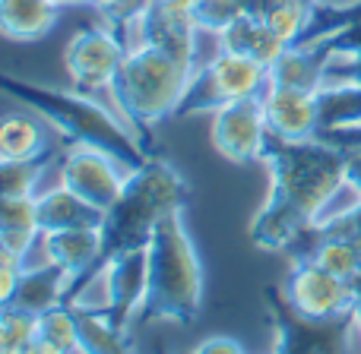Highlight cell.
I'll list each match as a JSON object with an SVG mask.
<instances>
[{
    "label": "cell",
    "mask_w": 361,
    "mask_h": 354,
    "mask_svg": "<svg viewBox=\"0 0 361 354\" xmlns=\"http://www.w3.org/2000/svg\"><path fill=\"white\" fill-rule=\"evenodd\" d=\"M57 6H63V4H86V0H54Z\"/></svg>",
    "instance_id": "cell-39"
},
{
    "label": "cell",
    "mask_w": 361,
    "mask_h": 354,
    "mask_svg": "<svg viewBox=\"0 0 361 354\" xmlns=\"http://www.w3.org/2000/svg\"><path fill=\"white\" fill-rule=\"evenodd\" d=\"M42 241L38 228V199L32 196H4L0 199V247L16 256H29V250Z\"/></svg>",
    "instance_id": "cell-21"
},
{
    "label": "cell",
    "mask_w": 361,
    "mask_h": 354,
    "mask_svg": "<svg viewBox=\"0 0 361 354\" xmlns=\"http://www.w3.org/2000/svg\"><path fill=\"white\" fill-rule=\"evenodd\" d=\"M23 272H25V260H23V256H16V253H10V250L0 247V301H4V304H10V301H13Z\"/></svg>",
    "instance_id": "cell-31"
},
{
    "label": "cell",
    "mask_w": 361,
    "mask_h": 354,
    "mask_svg": "<svg viewBox=\"0 0 361 354\" xmlns=\"http://www.w3.org/2000/svg\"><path fill=\"white\" fill-rule=\"evenodd\" d=\"M219 48L238 51V54H247V57L260 61L263 67L269 70L282 54H286L288 44L282 42V38L276 35L267 23H263V19L250 16V13H241V16H238L235 23H231L228 29L219 35Z\"/></svg>",
    "instance_id": "cell-18"
},
{
    "label": "cell",
    "mask_w": 361,
    "mask_h": 354,
    "mask_svg": "<svg viewBox=\"0 0 361 354\" xmlns=\"http://www.w3.org/2000/svg\"><path fill=\"white\" fill-rule=\"evenodd\" d=\"M267 313L276 332L273 354H355V336H361L355 310L311 320L286 304L282 288H267Z\"/></svg>",
    "instance_id": "cell-7"
},
{
    "label": "cell",
    "mask_w": 361,
    "mask_h": 354,
    "mask_svg": "<svg viewBox=\"0 0 361 354\" xmlns=\"http://www.w3.org/2000/svg\"><path fill=\"white\" fill-rule=\"evenodd\" d=\"M197 35L200 29L193 23V13L180 10L169 0H149L140 19L133 23V44H152V48L178 57L187 67H197Z\"/></svg>",
    "instance_id": "cell-12"
},
{
    "label": "cell",
    "mask_w": 361,
    "mask_h": 354,
    "mask_svg": "<svg viewBox=\"0 0 361 354\" xmlns=\"http://www.w3.org/2000/svg\"><path fill=\"white\" fill-rule=\"evenodd\" d=\"M51 158H54V152L42 158H25V162H4L0 165V193L4 196H32Z\"/></svg>",
    "instance_id": "cell-29"
},
{
    "label": "cell",
    "mask_w": 361,
    "mask_h": 354,
    "mask_svg": "<svg viewBox=\"0 0 361 354\" xmlns=\"http://www.w3.org/2000/svg\"><path fill=\"white\" fill-rule=\"evenodd\" d=\"M269 86V70L260 61L238 51L219 48L206 67H197L190 76L178 118L187 114H216L219 108L244 99H260Z\"/></svg>",
    "instance_id": "cell-6"
},
{
    "label": "cell",
    "mask_w": 361,
    "mask_h": 354,
    "mask_svg": "<svg viewBox=\"0 0 361 354\" xmlns=\"http://www.w3.org/2000/svg\"><path fill=\"white\" fill-rule=\"evenodd\" d=\"M301 260H314L326 269V272L339 275V279H358L361 275V247L349 241H317Z\"/></svg>",
    "instance_id": "cell-26"
},
{
    "label": "cell",
    "mask_w": 361,
    "mask_h": 354,
    "mask_svg": "<svg viewBox=\"0 0 361 354\" xmlns=\"http://www.w3.org/2000/svg\"><path fill=\"white\" fill-rule=\"evenodd\" d=\"M23 354H67V351L57 348V345H54V342H48V339L35 336V339H32V345H29V348H25Z\"/></svg>",
    "instance_id": "cell-35"
},
{
    "label": "cell",
    "mask_w": 361,
    "mask_h": 354,
    "mask_svg": "<svg viewBox=\"0 0 361 354\" xmlns=\"http://www.w3.org/2000/svg\"><path fill=\"white\" fill-rule=\"evenodd\" d=\"M317 241H349V244H358L361 247V196L352 206H345V209L314 222L311 228L292 244V250H288L292 260H301Z\"/></svg>",
    "instance_id": "cell-24"
},
{
    "label": "cell",
    "mask_w": 361,
    "mask_h": 354,
    "mask_svg": "<svg viewBox=\"0 0 361 354\" xmlns=\"http://www.w3.org/2000/svg\"><path fill=\"white\" fill-rule=\"evenodd\" d=\"M48 120L38 114L13 111L0 124V158L4 162H25V158H42L51 152V137H48Z\"/></svg>",
    "instance_id": "cell-20"
},
{
    "label": "cell",
    "mask_w": 361,
    "mask_h": 354,
    "mask_svg": "<svg viewBox=\"0 0 361 354\" xmlns=\"http://www.w3.org/2000/svg\"><path fill=\"white\" fill-rule=\"evenodd\" d=\"M190 13L200 32H209L219 38L244 13V0H200Z\"/></svg>",
    "instance_id": "cell-30"
},
{
    "label": "cell",
    "mask_w": 361,
    "mask_h": 354,
    "mask_svg": "<svg viewBox=\"0 0 361 354\" xmlns=\"http://www.w3.org/2000/svg\"><path fill=\"white\" fill-rule=\"evenodd\" d=\"M349 152L326 139H269L263 165L269 171L267 203L250 222L254 247L288 253L292 244L324 218L330 199L345 187Z\"/></svg>",
    "instance_id": "cell-1"
},
{
    "label": "cell",
    "mask_w": 361,
    "mask_h": 354,
    "mask_svg": "<svg viewBox=\"0 0 361 354\" xmlns=\"http://www.w3.org/2000/svg\"><path fill=\"white\" fill-rule=\"evenodd\" d=\"M352 288H355V317L361 323V275H358V279H352Z\"/></svg>",
    "instance_id": "cell-37"
},
{
    "label": "cell",
    "mask_w": 361,
    "mask_h": 354,
    "mask_svg": "<svg viewBox=\"0 0 361 354\" xmlns=\"http://www.w3.org/2000/svg\"><path fill=\"white\" fill-rule=\"evenodd\" d=\"M108 285V317L127 329L133 313H143L146 291H149V250H124L105 260L102 266Z\"/></svg>",
    "instance_id": "cell-13"
},
{
    "label": "cell",
    "mask_w": 361,
    "mask_h": 354,
    "mask_svg": "<svg viewBox=\"0 0 361 354\" xmlns=\"http://www.w3.org/2000/svg\"><path fill=\"white\" fill-rule=\"evenodd\" d=\"M190 354H247V351L228 336H212V339H203L200 345H193Z\"/></svg>",
    "instance_id": "cell-33"
},
{
    "label": "cell",
    "mask_w": 361,
    "mask_h": 354,
    "mask_svg": "<svg viewBox=\"0 0 361 354\" xmlns=\"http://www.w3.org/2000/svg\"><path fill=\"white\" fill-rule=\"evenodd\" d=\"M330 80H358L361 82V51L355 54H339L330 63Z\"/></svg>",
    "instance_id": "cell-32"
},
{
    "label": "cell",
    "mask_w": 361,
    "mask_h": 354,
    "mask_svg": "<svg viewBox=\"0 0 361 354\" xmlns=\"http://www.w3.org/2000/svg\"><path fill=\"white\" fill-rule=\"evenodd\" d=\"M317 105H320V133L361 124V82L330 80L317 92Z\"/></svg>",
    "instance_id": "cell-23"
},
{
    "label": "cell",
    "mask_w": 361,
    "mask_h": 354,
    "mask_svg": "<svg viewBox=\"0 0 361 354\" xmlns=\"http://www.w3.org/2000/svg\"><path fill=\"white\" fill-rule=\"evenodd\" d=\"M0 86H4L6 95H13L25 108L42 114L70 143L108 152V156H114L130 171L140 168L152 156V152H146V143L137 137V130L127 127L124 118L111 114L102 101L82 95L80 89L42 86V82H29V80H19V76H4Z\"/></svg>",
    "instance_id": "cell-2"
},
{
    "label": "cell",
    "mask_w": 361,
    "mask_h": 354,
    "mask_svg": "<svg viewBox=\"0 0 361 354\" xmlns=\"http://www.w3.org/2000/svg\"><path fill=\"white\" fill-rule=\"evenodd\" d=\"M169 4H175V6H180V10H193V6L200 4V0H169Z\"/></svg>",
    "instance_id": "cell-38"
},
{
    "label": "cell",
    "mask_w": 361,
    "mask_h": 354,
    "mask_svg": "<svg viewBox=\"0 0 361 354\" xmlns=\"http://www.w3.org/2000/svg\"><path fill=\"white\" fill-rule=\"evenodd\" d=\"M38 336L54 342L67 354H80V317L70 304H57L38 317Z\"/></svg>",
    "instance_id": "cell-27"
},
{
    "label": "cell",
    "mask_w": 361,
    "mask_h": 354,
    "mask_svg": "<svg viewBox=\"0 0 361 354\" xmlns=\"http://www.w3.org/2000/svg\"><path fill=\"white\" fill-rule=\"evenodd\" d=\"M260 101H263V114H267L269 137H276V139H314L320 133L317 92L267 86V92L260 95Z\"/></svg>",
    "instance_id": "cell-14"
},
{
    "label": "cell",
    "mask_w": 361,
    "mask_h": 354,
    "mask_svg": "<svg viewBox=\"0 0 361 354\" xmlns=\"http://www.w3.org/2000/svg\"><path fill=\"white\" fill-rule=\"evenodd\" d=\"M146 250H149V291H146L143 320L180 326L193 323L203 310V266L184 225V212L165 215Z\"/></svg>",
    "instance_id": "cell-4"
},
{
    "label": "cell",
    "mask_w": 361,
    "mask_h": 354,
    "mask_svg": "<svg viewBox=\"0 0 361 354\" xmlns=\"http://www.w3.org/2000/svg\"><path fill=\"white\" fill-rule=\"evenodd\" d=\"M38 336V317L4 304L0 310V354H23Z\"/></svg>",
    "instance_id": "cell-28"
},
{
    "label": "cell",
    "mask_w": 361,
    "mask_h": 354,
    "mask_svg": "<svg viewBox=\"0 0 361 354\" xmlns=\"http://www.w3.org/2000/svg\"><path fill=\"white\" fill-rule=\"evenodd\" d=\"M282 298L295 313L311 320H330L355 310V288L349 279L326 272L314 260H295L282 282Z\"/></svg>",
    "instance_id": "cell-8"
},
{
    "label": "cell",
    "mask_w": 361,
    "mask_h": 354,
    "mask_svg": "<svg viewBox=\"0 0 361 354\" xmlns=\"http://www.w3.org/2000/svg\"><path fill=\"white\" fill-rule=\"evenodd\" d=\"M159 354H165V351H159Z\"/></svg>",
    "instance_id": "cell-40"
},
{
    "label": "cell",
    "mask_w": 361,
    "mask_h": 354,
    "mask_svg": "<svg viewBox=\"0 0 361 354\" xmlns=\"http://www.w3.org/2000/svg\"><path fill=\"white\" fill-rule=\"evenodd\" d=\"M345 187H352L355 196H361V149L349 152V162H345Z\"/></svg>",
    "instance_id": "cell-34"
},
{
    "label": "cell",
    "mask_w": 361,
    "mask_h": 354,
    "mask_svg": "<svg viewBox=\"0 0 361 354\" xmlns=\"http://www.w3.org/2000/svg\"><path fill=\"white\" fill-rule=\"evenodd\" d=\"M193 70L197 67H187L178 57L165 54L152 44H133L114 73L108 92L118 101L121 118L143 139V130L178 114Z\"/></svg>",
    "instance_id": "cell-5"
},
{
    "label": "cell",
    "mask_w": 361,
    "mask_h": 354,
    "mask_svg": "<svg viewBox=\"0 0 361 354\" xmlns=\"http://www.w3.org/2000/svg\"><path fill=\"white\" fill-rule=\"evenodd\" d=\"M54 0H0V29L13 42H38L57 25Z\"/></svg>",
    "instance_id": "cell-22"
},
{
    "label": "cell",
    "mask_w": 361,
    "mask_h": 354,
    "mask_svg": "<svg viewBox=\"0 0 361 354\" xmlns=\"http://www.w3.org/2000/svg\"><path fill=\"white\" fill-rule=\"evenodd\" d=\"M212 149L231 165H254L263 162L269 149V127L260 99H244L219 108L209 124Z\"/></svg>",
    "instance_id": "cell-10"
},
{
    "label": "cell",
    "mask_w": 361,
    "mask_h": 354,
    "mask_svg": "<svg viewBox=\"0 0 361 354\" xmlns=\"http://www.w3.org/2000/svg\"><path fill=\"white\" fill-rule=\"evenodd\" d=\"M70 288H73V279H70L63 269H57L54 263L42 260L38 266H25L23 279L16 285V294H13L10 304L19 307V310L32 313V317H42L44 310L57 304H67Z\"/></svg>",
    "instance_id": "cell-17"
},
{
    "label": "cell",
    "mask_w": 361,
    "mask_h": 354,
    "mask_svg": "<svg viewBox=\"0 0 361 354\" xmlns=\"http://www.w3.org/2000/svg\"><path fill=\"white\" fill-rule=\"evenodd\" d=\"M38 228L42 234L48 231H67V228H86V225H102L105 212L89 206L86 199H80L76 193H70L63 184H57L54 190L38 193Z\"/></svg>",
    "instance_id": "cell-19"
},
{
    "label": "cell",
    "mask_w": 361,
    "mask_h": 354,
    "mask_svg": "<svg viewBox=\"0 0 361 354\" xmlns=\"http://www.w3.org/2000/svg\"><path fill=\"white\" fill-rule=\"evenodd\" d=\"M190 203V184L175 165L162 156H149L130 171L121 196L102 215L105 260L124 250L149 247L159 222L171 212H184Z\"/></svg>",
    "instance_id": "cell-3"
},
{
    "label": "cell",
    "mask_w": 361,
    "mask_h": 354,
    "mask_svg": "<svg viewBox=\"0 0 361 354\" xmlns=\"http://www.w3.org/2000/svg\"><path fill=\"white\" fill-rule=\"evenodd\" d=\"M86 4H92V6H99L102 13H111V10H118L121 4H127V0H86Z\"/></svg>",
    "instance_id": "cell-36"
},
{
    "label": "cell",
    "mask_w": 361,
    "mask_h": 354,
    "mask_svg": "<svg viewBox=\"0 0 361 354\" xmlns=\"http://www.w3.org/2000/svg\"><path fill=\"white\" fill-rule=\"evenodd\" d=\"M333 54L320 38H305L298 44H288L286 54L269 67V86L301 89V92H320L330 82Z\"/></svg>",
    "instance_id": "cell-16"
},
{
    "label": "cell",
    "mask_w": 361,
    "mask_h": 354,
    "mask_svg": "<svg viewBox=\"0 0 361 354\" xmlns=\"http://www.w3.org/2000/svg\"><path fill=\"white\" fill-rule=\"evenodd\" d=\"M57 177H61V184L67 187L70 193H76V196L86 199L89 206L105 212L108 206L121 196L127 177H130V168L121 165L118 158L102 149L70 143V149L61 156Z\"/></svg>",
    "instance_id": "cell-11"
},
{
    "label": "cell",
    "mask_w": 361,
    "mask_h": 354,
    "mask_svg": "<svg viewBox=\"0 0 361 354\" xmlns=\"http://www.w3.org/2000/svg\"><path fill=\"white\" fill-rule=\"evenodd\" d=\"M127 42L111 25H86L63 48V70L76 89H108L127 57Z\"/></svg>",
    "instance_id": "cell-9"
},
{
    "label": "cell",
    "mask_w": 361,
    "mask_h": 354,
    "mask_svg": "<svg viewBox=\"0 0 361 354\" xmlns=\"http://www.w3.org/2000/svg\"><path fill=\"white\" fill-rule=\"evenodd\" d=\"M42 253L48 263L73 279H86L89 272L105 263V241H102V225H86V228H67V231H48L42 234Z\"/></svg>",
    "instance_id": "cell-15"
},
{
    "label": "cell",
    "mask_w": 361,
    "mask_h": 354,
    "mask_svg": "<svg viewBox=\"0 0 361 354\" xmlns=\"http://www.w3.org/2000/svg\"><path fill=\"white\" fill-rule=\"evenodd\" d=\"M76 317H80V354H133L127 329H121L108 313L76 310Z\"/></svg>",
    "instance_id": "cell-25"
}]
</instances>
